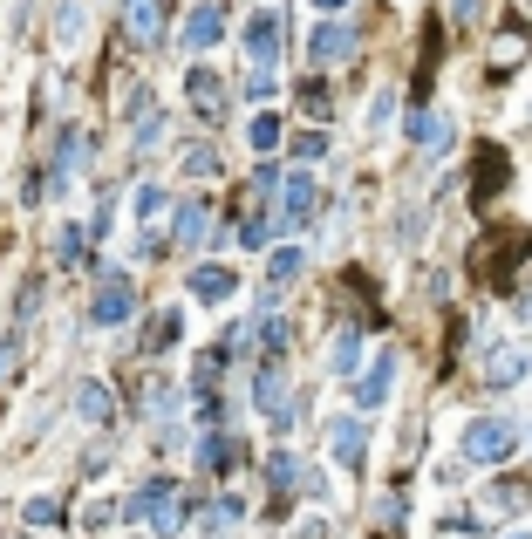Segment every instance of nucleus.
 I'll use <instances>...</instances> for the list:
<instances>
[{
  "instance_id": "obj_7",
  "label": "nucleus",
  "mask_w": 532,
  "mask_h": 539,
  "mask_svg": "<svg viewBox=\"0 0 532 539\" xmlns=\"http://www.w3.org/2000/svg\"><path fill=\"white\" fill-rule=\"evenodd\" d=\"M519 253H526V232H492V239L471 253V267H478V280H492V287H498V280L512 273V260H519Z\"/></svg>"
},
{
  "instance_id": "obj_34",
  "label": "nucleus",
  "mask_w": 532,
  "mask_h": 539,
  "mask_svg": "<svg viewBox=\"0 0 532 539\" xmlns=\"http://www.w3.org/2000/svg\"><path fill=\"white\" fill-rule=\"evenodd\" d=\"M301 110L307 116H328L335 103H328V89H321V82H301Z\"/></svg>"
},
{
  "instance_id": "obj_39",
  "label": "nucleus",
  "mask_w": 532,
  "mask_h": 539,
  "mask_svg": "<svg viewBox=\"0 0 532 539\" xmlns=\"http://www.w3.org/2000/svg\"><path fill=\"white\" fill-rule=\"evenodd\" d=\"M519 314L532 321V273H526V287H519Z\"/></svg>"
},
{
  "instance_id": "obj_30",
  "label": "nucleus",
  "mask_w": 532,
  "mask_h": 539,
  "mask_svg": "<svg viewBox=\"0 0 532 539\" xmlns=\"http://www.w3.org/2000/svg\"><path fill=\"white\" fill-rule=\"evenodd\" d=\"M178 164H185L191 178H212V171H219V157L205 151V144H185V151H178Z\"/></svg>"
},
{
  "instance_id": "obj_27",
  "label": "nucleus",
  "mask_w": 532,
  "mask_h": 539,
  "mask_svg": "<svg viewBox=\"0 0 532 539\" xmlns=\"http://www.w3.org/2000/svg\"><path fill=\"white\" fill-rule=\"evenodd\" d=\"M328 362H335V369H355V362H362V328H355V321H342V328H335V348H328Z\"/></svg>"
},
{
  "instance_id": "obj_2",
  "label": "nucleus",
  "mask_w": 532,
  "mask_h": 539,
  "mask_svg": "<svg viewBox=\"0 0 532 539\" xmlns=\"http://www.w3.org/2000/svg\"><path fill=\"white\" fill-rule=\"evenodd\" d=\"M519 437H526V430L512 424V417H478V424H464V458L471 464H505L519 451Z\"/></svg>"
},
{
  "instance_id": "obj_13",
  "label": "nucleus",
  "mask_w": 532,
  "mask_h": 539,
  "mask_svg": "<svg viewBox=\"0 0 532 539\" xmlns=\"http://www.w3.org/2000/svg\"><path fill=\"white\" fill-rule=\"evenodd\" d=\"M219 35H226V7H212V0L191 7V21H185V48H191V55H205Z\"/></svg>"
},
{
  "instance_id": "obj_14",
  "label": "nucleus",
  "mask_w": 532,
  "mask_h": 539,
  "mask_svg": "<svg viewBox=\"0 0 532 539\" xmlns=\"http://www.w3.org/2000/svg\"><path fill=\"white\" fill-rule=\"evenodd\" d=\"M526 362H532V348H526V342H505L492 362H485V383H492V389H512L519 376H526Z\"/></svg>"
},
{
  "instance_id": "obj_10",
  "label": "nucleus",
  "mask_w": 532,
  "mask_h": 539,
  "mask_svg": "<svg viewBox=\"0 0 532 539\" xmlns=\"http://www.w3.org/2000/svg\"><path fill=\"white\" fill-rule=\"evenodd\" d=\"M328 451H335L342 471H362V458H369V424L362 417H335L328 424Z\"/></svg>"
},
{
  "instance_id": "obj_40",
  "label": "nucleus",
  "mask_w": 532,
  "mask_h": 539,
  "mask_svg": "<svg viewBox=\"0 0 532 539\" xmlns=\"http://www.w3.org/2000/svg\"><path fill=\"white\" fill-rule=\"evenodd\" d=\"M314 7H348V0H314Z\"/></svg>"
},
{
  "instance_id": "obj_31",
  "label": "nucleus",
  "mask_w": 532,
  "mask_h": 539,
  "mask_svg": "<svg viewBox=\"0 0 532 539\" xmlns=\"http://www.w3.org/2000/svg\"><path fill=\"white\" fill-rule=\"evenodd\" d=\"M62 519H69V512H62V499H48V492H41V499H28V526H62Z\"/></svg>"
},
{
  "instance_id": "obj_18",
  "label": "nucleus",
  "mask_w": 532,
  "mask_h": 539,
  "mask_svg": "<svg viewBox=\"0 0 532 539\" xmlns=\"http://www.w3.org/2000/svg\"><path fill=\"white\" fill-rule=\"evenodd\" d=\"M205 219H212L205 198H178V212H171V239H178V246H198V239H205Z\"/></svg>"
},
{
  "instance_id": "obj_19",
  "label": "nucleus",
  "mask_w": 532,
  "mask_h": 539,
  "mask_svg": "<svg viewBox=\"0 0 532 539\" xmlns=\"http://www.w3.org/2000/svg\"><path fill=\"white\" fill-rule=\"evenodd\" d=\"M410 144H417V151H444V144H451L444 110H417V116H410Z\"/></svg>"
},
{
  "instance_id": "obj_9",
  "label": "nucleus",
  "mask_w": 532,
  "mask_h": 539,
  "mask_svg": "<svg viewBox=\"0 0 532 539\" xmlns=\"http://www.w3.org/2000/svg\"><path fill=\"white\" fill-rule=\"evenodd\" d=\"M266 485H273V492H294V485H301L307 499H328L321 471H301V458H294V451H273V458H266Z\"/></svg>"
},
{
  "instance_id": "obj_38",
  "label": "nucleus",
  "mask_w": 532,
  "mask_h": 539,
  "mask_svg": "<svg viewBox=\"0 0 532 539\" xmlns=\"http://www.w3.org/2000/svg\"><path fill=\"white\" fill-rule=\"evenodd\" d=\"M478 7H485V0H457V21H478Z\"/></svg>"
},
{
  "instance_id": "obj_11",
  "label": "nucleus",
  "mask_w": 532,
  "mask_h": 539,
  "mask_svg": "<svg viewBox=\"0 0 532 539\" xmlns=\"http://www.w3.org/2000/svg\"><path fill=\"white\" fill-rule=\"evenodd\" d=\"M389 383H396V348H382L376 362L355 376V403L362 410H376V403H389Z\"/></svg>"
},
{
  "instance_id": "obj_28",
  "label": "nucleus",
  "mask_w": 532,
  "mask_h": 539,
  "mask_svg": "<svg viewBox=\"0 0 532 539\" xmlns=\"http://www.w3.org/2000/svg\"><path fill=\"white\" fill-rule=\"evenodd\" d=\"M76 410L89 417V424H103V417H110V389L103 383H76Z\"/></svg>"
},
{
  "instance_id": "obj_8",
  "label": "nucleus",
  "mask_w": 532,
  "mask_h": 539,
  "mask_svg": "<svg viewBox=\"0 0 532 539\" xmlns=\"http://www.w3.org/2000/svg\"><path fill=\"white\" fill-rule=\"evenodd\" d=\"M307 55H314V69H342L348 55H355V28H348V21H321V28L307 35Z\"/></svg>"
},
{
  "instance_id": "obj_15",
  "label": "nucleus",
  "mask_w": 532,
  "mask_h": 539,
  "mask_svg": "<svg viewBox=\"0 0 532 539\" xmlns=\"http://www.w3.org/2000/svg\"><path fill=\"white\" fill-rule=\"evenodd\" d=\"M123 21H130V41L151 48V41L164 35V0H123Z\"/></svg>"
},
{
  "instance_id": "obj_6",
  "label": "nucleus",
  "mask_w": 532,
  "mask_h": 539,
  "mask_svg": "<svg viewBox=\"0 0 532 539\" xmlns=\"http://www.w3.org/2000/svg\"><path fill=\"white\" fill-rule=\"evenodd\" d=\"M185 96H191V110L205 116V123H226V82H219V69H205V62H191L185 69Z\"/></svg>"
},
{
  "instance_id": "obj_3",
  "label": "nucleus",
  "mask_w": 532,
  "mask_h": 539,
  "mask_svg": "<svg viewBox=\"0 0 532 539\" xmlns=\"http://www.w3.org/2000/svg\"><path fill=\"white\" fill-rule=\"evenodd\" d=\"M130 314H137V280L130 273H103L96 280V301H89V321L96 328H123Z\"/></svg>"
},
{
  "instance_id": "obj_36",
  "label": "nucleus",
  "mask_w": 532,
  "mask_h": 539,
  "mask_svg": "<svg viewBox=\"0 0 532 539\" xmlns=\"http://www.w3.org/2000/svg\"><path fill=\"white\" fill-rule=\"evenodd\" d=\"M14 362H21V335L7 328V335H0V383H7V369H14Z\"/></svg>"
},
{
  "instance_id": "obj_24",
  "label": "nucleus",
  "mask_w": 532,
  "mask_h": 539,
  "mask_svg": "<svg viewBox=\"0 0 532 539\" xmlns=\"http://www.w3.org/2000/svg\"><path fill=\"white\" fill-rule=\"evenodd\" d=\"M191 294H198V301H226V294H232V267H219V260L198 267V273H191Z\"/></svg>"
},
{
  "instance_id": "obj_12",
  "label": "nucleus",
  "mask_w": 532,
  "mask_h": 539,
  "mask_svg": "<svg viewBox=\"0 0 532 539\" xmlns=\"http://www.w3.org/2000/svg\"><path fill=\"white\" fill-rule=\"evenodd\" d=\"M280 226H307L314 219V178L307 171H287V185H280V212H273Z\"/></svg>"
},
{
  "instance_id": "obj_25",
  "label": "nucleus",
  "mask_w": 532,
  "mask_h": 539,
  "mask_svg": "<svg viewBox=\"0 0 532 539\" xmlns=\"http://www.w3.org/2000/svg\"><path fill=\"white\" fill-rule=\"evenodd\" d=\"M82 35H89V14H82V0H62V7H55V41H62V48H76Z\"/></svg>"
},
{
  "instance_id": "obj_21",
  "label": "nucleus",
  "mask_w": 532,
  "mask_h": 539,
  "mask_svg": "<svg viewBox=\"0 0 532 539\" xmlns=\"http://www.w3.org/2000/svg\"><path fill=\"white\" fill-rule=\"evenodd\" d=\"M498 185H505V151H498V144H485V151H478V178H471V198L485 205Z\"/></svg>"
},
{
  "instance_id": "obj_29",
  "label": "nucleus",
  "mask_w": 532,
  "mask_h": 539,
  "mask_svg": "<svg viewBox=\"0 0 532 539\" xmlns=\"http://www.w3.org/2000/svg\"><path fill=\"white\" fill-rule=\"evenodd\" d=\"M246 144H253V151H273V144H280V116H253V123H246Z\"/></svg>"
},
{
  "instance_id": "obj_1",
  "label": "nucleus",
  "mask_w": 532,
  "mask_h": 539,
  "mask_svg": "<svg viewBox=\"0 0 532 539\" xmlns=\"http://www.w3.org/2000/svg\"><path fill=\"white\" fill-rule=\"evenodd\" d=\"M123 519H151L157 533L178 539V533H185V519H191V499L171 485V478H151L144 492H130V499H123Z\"/></svg>"
},
{
  "instance_id": "obj_16",
  "label": "nucleus",
  "mask_w": 532,
  "mask_h": 539,
  "mask_svg": "<svg viewBox=\"0 0 532 539\" xmlns=\"http://www.w3.org/2000/svg\"><path fill=\"white\" fill-rule=\"evenodd\" d=\"M526 48H532L526 21H512V28H498V41H492V69H498V76H512V69L526 62Z\"/></svg>"
},
{
  "instance_id": "obj_17",
  "label": "nucleus",
  "mask_w": 532,
  "mask_h": 539,
  "mask_svg": "<svg viewBox=\"0 0 532 539\" xmlns=\"http://www.w3.org/2000/svg\"><path fill=\"white\" fill-rule=\"evenodd\" d=\"M239 458H246V444H239L232 430H205V444H198V464H205V471H232Z\"/></svg>"
},
{
  "instance_id": "obj_5",
  "label": "nucleus",
  "mask_w": 532,
  "mask_h": 539,
  "mask_svg": "<svg viewBox=\"0 0 532 539\" xmlns=\"http://www.w3.org/2000/svg\"><path fill=\"white\" fill-rule=\"evenodd\" d=\"M280 41H287V14H280V7H260V14L246 21V55H253V69H273V62H280Z\"/></svg>"
},
{
  "instance_id": "obj_35",
  "label": "nucleus",
  "mask_w": 532,
  "mask_h": 539,
  "mask_svg": "<svg viewBox=\"0 0 532 539\" xmlns=\"http://www.w3.org/2000/svg\"><path fill=\"white\" fill-rule=\"evenodd\" d=\"M157 212H164V185H144L137 192V219H157Z\"/></svg>"
},
{
  "instance_id": "obj_32",
  "label": "nucleus",
  "mask_w": 532,
  "mask_h": 539,
  "mask_svg": "<svg viewBox=\"0 0 532 539\" xmlns=\"http://www.w3.org/2000/svg\"><path fill=\"white\" fill-rule=\"evenodd\" d=\"M171 403H178V383H164V376H157V383H144V410H151V417H164Z\"/></svg>"
},
{
  "instance_id": "obj_23",
  "label": "nucleus",
  "mask_w": 532,
  "mask_h": 539,
  "mask_svg": "<svg viewBox=\"0 0 532 539\" xmlns=\"http://www.w3.org/2000/svg\"><path fill=\"white\" fill-rule=\"evenodd\" d=\"M485 505H492V512H526V505H532V485H526V478H498L492 492H485Z\"/></svg>"
},
{
  "instance_id": "obj_20",
  "label": "nucleus",
  "mask_w": 532,
  "mask_h": 539,
  "mask_svg": "<svg viewBox=\"0 0 532 539\" xmlns=\"http://www.w3.org/2000/svg\"><path fill=\"white\" fill-rule=\"evenodd\" d=\"M82 157H89V144H82L76 130H62V144H55V178H48L55 192H69V178L82 171Z\"/></svg>"
},
{
  "instance_id": "obj_33",
  "label": "nucleus",
  "mask_w": 532,
  "mask_h": 539,
  "mask_svg": "<svg viewBox=\"0 0 532 539\" xmlns=\"http://www.w3.org/2000/svg\"><path fill=\"white\" fill-rule=\"evenodd\" d=\"M82 246H89V232H82V226H62V232H55V253H62V260H82Z\"/></svg>"
},
{
  "instance_id": "obj_37",
  "label": "nucleus",
  "mask_w": 532,
  "mask_h": 539,
  "mask_svg": "<svg viewBox=\"0 0 532 539\" xmlns=\"http://www.w3.org/2000/svg\"><path fill=\"white\" fill-rule=\"evenodd\" d=\"M328 151V137H321V130H307V137H294V157H321Z\"/></svg>"
},
{
  "instance_id": "obj_26",
  "label": "nucleus",
  "mask_w": 532,
  "mask_h": 539,
  "mask_svg": "<svg viewBox=\"0 0 532 539\" xmlns=\"http://www.w3.org/2000/svg\"><path fill=\"white\" fill-rule=\"evenodd\" d=\"M178 335H185V314H178V308H164L151 328H144V348H151V355H164V348L178 342Z\"/></svg>"
},
{
  "instance_id": "obj_22",
  "label": "nucleus",
  "mask_w": 532,
  "mask_h": 539,
  "mask_svg": "<svg viewBox=\"0 0 532 539\" xmlns=\"http://www.w3.org/2000/svg\"><path fill=\"white\" fill-rule=\"evenodd\" d=\"M301 253H294V246H280V253H273V260H266V294H280V287H294V280H301Z\"/></svg>"
},
{
  "instance_id": "obj_4",
  "label": "nucleus",
  "mask_w": 532,
  "mask_h": 539,
  "mask_svg": "<svg viewBox=\"0 0 532 539\" xmlns=\"http://www.w3.org/2000/svg\"><path fill=\"white\" fill-rule=\"evenodd\" d=\"M253 403L266 410V424H273V430L294 424V396H287V369H280V355H266L260 383H253Z\"/></svg>"
},
{
  "instance_id": "obj_41",
  "label": "nucleus",
  "mask_w": 532,
  "mask_h": 539,
  "mask_svg": "<svg viewBox=\"0 0 532 539\" xmlns=\"http://www.w3.org/2000/svg\"><path fill=\"white\" fill-rule=\"evenodd\" d=\"M512 539H532V533H512Z\"/></svg>"
}]
</instances>
